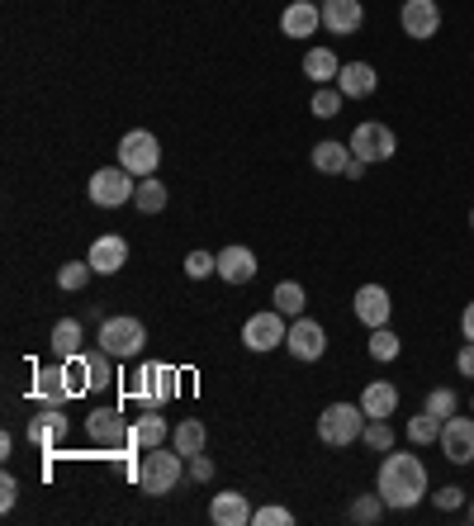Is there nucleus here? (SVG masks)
<instances>
[{
	"mask_svg": "<svg viewBox=\"0 0 474 526\" xmlns=\"http://www.w3.org/2000/svg\"><path fill=\"white\" fill-rule=\"evenodd\" d=\"M399 351H403L399 332H389V327H370V361L389 365V361H399Z\"/></svg>",
	"mask_w": 474,
	"mask_h": 526,
	"instance_id": "7c9ffc66",
	"label": "nucleus"
},
{
	"mask_svg": "<svg viewBox=\"0 0 474 526\" xmlns=\"http://www.w3.org/2000/svg\"><path fill=\"white\" fill-rule=\"evenodd\" d=\"M128 399H138L143 408H162V394H157V365H143L128 375Z\"/></svg>",
	"mask_w": 474,
	"mask_h": 526,
	"instance_id": "cd10ccee",
	"label": "nucleus"
},
{
	"mask_svg": "<svg viewBox=\"0 0 474 526\" xmlns=\"http://www.w3.org/2000/svg\"><path fill=\"white\" fill-rule=\"evenodd\" d=\"M181 375H176V370H171V365H157V394H162V403H171L176 399V394H181Z\"/></svg>",
	"mask_w": 474,
	"mask_h": 526,
	"instance_id": "79ce46f5",
	"label": "nucleus"
},
{
	"mask_svg": "<svg viewBox=\"0 0 474 526\" xmlns=\"http://www.w3.org/2000/svg\"><path fill=\"white\" fill-rule=\"evenodd\" d=\"M313 171H323V176H347L351 166V147L337 143V138H323V143H313Z\"/></svg>",
	"mask_w": 474,
	"mask_h": 526,
	"instance_id": "5701e85b",
	"label": "nucleus"
},
{
	"mask_svg": "<svg viewBox=\"0 0 474 526\" xmlns=\"http://www.w3.org/2000/svg\"><path fill=\"white\" fill-rule=\"evenodd\" d=\"M361 408H365V418H394L399 413V384L370 380L361 394Z\"/></svg>",
	"mask_w": 474,
	"mask_h": 526,
	"instance_id": "412c9836",
	"label": "nucleus"
},
{
	"mask_svg": "<svg viewBox=\"0 0 474 526\" xmlns=\"http://www.w3.org/2000/svg\"><path fill=\"white\" fill-rule=\"evenodd\" d=\"M351 313H356V323L361 327H389L394 299H389L384 285H361V290L351 294Z\"/></svg>",
	"mask_w": 474,
	"mask_h": 526,
	"instance_id": "f8f14e48",
	"label": "nucleus"
},
{
	"mask_svg": "<svg viewBox=\"0 0 474 526\" xmlns=\"http://www.w3.org/2000/svg\"><path fill=\"white\" fill-rule=\"evenodd\" d=\"M422 408H427V413H432V418H451V413H456L460 408V399H456V389H432V394H427V403H422Z\"/></svg>",
	"mask_w": 474,
	"mask_h": 526,
	"instance_id": "4c0bfd02",
	"label": "nucleus"
},
{
	"mask_svg": "<svg viewBox=\"0 0 474 526\" xmlns=\"http://www.w3.org/2000/svg\"><path fill=\"white\" fill-rule=\"evenodd\" d=\"M157 162H162V143H157V133H147V128H133L124 133V143H119V166H124L128 176H157Z\"/></svg>",
	"mask_w": 474,
	"mask_h": 526,
	"instance_id": "423d86ee",
	"label": "nucleus"
},
{
	"mask_svg": "<svg viewBox=\"0 0 474 526\" xmlns=\"http://www.w3.org/2000/svg\"><path fill=\"white\" fill-rule=\"evenodd\" d=\"M427 498H432V508H437V512L465 508V489H456V484H446V489H437V493H427Z\"/></svg>",
	"mask_w": 474,
	"mask_h": 526,
	"instance_id": "ea45409f",
	"label": "nucleus"
},
{
	"mask_svg": "<svg viewBox=\"0 0 474 526\" xmlns=\"http://www.w3.org/2000/svg\"><path fill=\"white\" fill-rule=\"evenodd\" d=\"M318 5H323V0H318Z\"/></svg>",
	"mask_w": 474,
	"mask_h": 526,
	"instance_id": "3c124183",
	"label": "nucleus"
},
{
	"mask_svg": "<svg viewBox=\"0 0 474 526\" xmlns=\"http://www.w3.org/2000/svg\"><path fill=\"white\" fill-rule=\"evenodd\" d=\"M285 351H290L294 361H323L328 356V327L318 323V318H294L290 323V337H285Z\"/></svg>",
	"mask_w": 474,
	"mask_h": 526,
	"instance_id": "1a4fd4ad",
	"label": "nucleus"
},
{
	"mask_svg": "<svg viewBox=\"0 0 474 526\" xmlns=\"http://www.w3.org/2000/svg\"><path fill=\"white\" fill-rule=\"evenodd\" d=\"M290 337V323H285V313L280 309H266V313H252L247 323H242V346L247 351H275V346H285Z\"/></svg>",
	"mask_w": 474,
	"mask_h": 526,
	"instance_id": "0eeeda50",
	"label": "nucleus"
},
{
	"mask_svg": "<svg viewBox=\"0 0 474 526\" xmlns=\"http://www.w3.org/2000/svg\"><path fill=\"white\" fill-rule=\"evenodd\" d=\"M375 86H380V72H375L370 62H342L337 91L347 95V100H365V95H375Z\"/></svg>",
	"mask_w": 474,
	"mask_h": 526,
	"instance_id": "6ab92c4d",
	"label": "nucleus"
},
{
	"mask_svg": "<svg viewBox=\"0 0 474 526\" xmlns=\"http://www.w3.org/2000/svg\"><path fill=\"white\" fill-rule=\"evenodd\" d=\"M133 190H138V176H128L124 166H105V171H95L91 185H86L91 204H100V209H119V204H128L133 200Z\"/></svg>",
	"mask_w": 474,
	"mask_h": 526,
	"instance_id": "6e6552de",
	"label": "nucleus"
},
{
	"mask_svg": "<svg viewBox=\"0 0 474 526\" xmlns=\"http://www.w3.org/2000/svg\"><path fill=\"white\" fill-rule=\"evenodd\" d=\"M86 436L95 446H105V451H119V446H128L133 427L124 422L119 408H95V413H86Z\"/></svg>",
	"mask_w": 474,
	"mask_h": 526,
	"instance_id": "9d476101",
	"label": "nucleus"
},
{
	"mask_svg": "<svg viewBox=\"0 0 474 526\" xmlns=\"http://www.w3.org/2000/svg\"><path fill=\"white\" fill-rule=\"evenodd\" d=\"M323 29V5L318 0H290L280 15V34L285 38H313Z\"/></svg>",
	"mask_w": 474,
	"mask_h": 526,
	"instance_id": "4468645a",
	"label": "nucleus"
},
{
	"mask_svg": "<svg viewBox=\"0 0 474 526\" xmlns=\"http://www.w3.org/2000/svg\"><path fill=\"white\" fill-rule=\"evenodd\" d=\"M252 517H256L252 498H247V493H237V489L214 493V503H209V522H214V526H252Z\"/></svg>",
	"mask_w": 474,
	"mask_h": 526,
	"instance_id": "f3484780",
	"label": "nucleus"
},
{
	"mask_svg": "<svg viewBox=\"0 0 474 526\" xmlns=\"http://www.w3.org/2000/svg\"><path fill=\"white\" fill-rule=\"evenodd\" d=\"M133 204H138V214H162L166 209V185L157 176H143L138 190H133Z\"/></svg>",
	"mask_w": 474,
	"mask_h": 526,
	"instance_id": "c756f323",
	"label": "nucleus"
},
{
	"mask_svg": "<svg viewBox=\"0 0 474 526\" xmlns=\"http://www.w3.org/2000/svg\"><path fill=\"white\" fill-rule=\"evenodd\" d=\"M470 228H474V214H470Z\"/></svg>",
	"mask_w": 474,
	"mask_h": 526,
	"instance_id": "8fccbe9b",
	"label": "nucleus"
},
{
	"mask_svg": "<svg viewBox=\"0 0 474 526\" xmlns=\"http://www.w3.org/2000/svg\"><path fill=\"white\" fill-rule=\"evenodd\" d=\"M15 503H19V479L15 474H5V479H0V508L10 512Z\"/></svg>",
	"mask_w": 474,
	"mask_h": 526,
	"instance_id": "c03bdc74",
	"label": "nucleus"
},
{
	"mask_svg": "<svg viewBox=\"0 0 474 526\" xmlns=\"http://www.w3.org/2000/svg\"><path fill=\"white\" fill-rule=\"evenodd\" d=\"M86 261L95 266V275H119L128 266V242L119 233H105L91 242V252H86Z\"/></svg>",
	"mask_w": 474,
	"mask_h": 526,
	"instance_id": "a211bd4d",
	"label": "nucleus"
},
{
	"mask_svg": "<svg viewBox=\"0 0 474 526\" xmlns=\"http://www.w3.org/2000/svg\"><path fill=\"white\" fill-rule=\"evenodd\" d=\"M365 408L361 403H332L323 408V418H318V441L332 446V451H342V446H356L365 436Z\"/></svg>",
	"mask_w": 474,
	"mask_h": 526,
	"instance_id": "7ed1b4c3",
	"label": "nucleus"
},
{
	"mask_svg": "<svg viewBox=\"0 0 474 526\" xmlns=\"http://www.w3.org/2000/svg\"><path fill=\"white\" fill-rule=\"evenodd\" d=\"M29 394H34L38 403H67V399H72L67 365H43V370H34V384H29Z\"/></svg>",
	"mask_w": 474,
	"mask_h": 526,
	"instance_id": "aec40b11",
	"label": "nucleus"
},
{
	"mask_svg": "<svg viewBox=\"0 0 474 526\" xmlns=\"http://www.w3.org/2000/svg\"><path fill=\"white\" fill-rule=\"evenodd\" d=\"M91 275H95L91 261H67V266L57 271V290H67V294L86 290V285H91Z\"/></svg>",
	"mask_w": 474,
	"mask_h": 526,
	"instance_id": "f704fd0d",
	"label": "nucleus"
},
{
	"mask_svg": "<svg viewBox=\"0 0 474 526\" xmlns=\"http://www.w3.org/2000/svg\"><path fill=\"white\" fill-rule=\"evenodd\" d=\"M185 275H190V280H209V275H219V256L214 252H190L185 256Z\"/></svg>",
	"mask_w": 474,
	"mask_h": 526,
	"instance_id": "58836bf2",
	"label": "nucleus"
},
{
	"mask_svg": "<svg viewBox=\"0 0 474 526\" xmlns=\"http://www.w3.org/2000/svg\"><path fill=\"white\" fill-rule=\"evenodd\" d=\"M204 441H209V427H204L200 418H181L176 427H171V446H176L185 460H190V455H200Z\"/></svg>",
	"mask_w": 474,
	"mask_h": 526,
	"instance_id": "a878e982",
	"label": "nucleus"
},
{
	"mask_svg": "<svg viewBox=\"0 0 474 526\" xmlns=\"http://www.w3.org/2000/svg\"><path fill=\"white\" fill-rule=\"evenodd\" d=\"M181 465H185V455L176 451V446H171V451H166V446H152V451L143 455V465H138V479H133V484H138L147 498H166V493L181 484Z\"/></svg>",
	"mask_w": 474,
	"mask_h": 526,
	"instance_id": "f03ea898",
	"label": "nucleus"
},
{
	"mask_svg": "<svg viewBox=\"0 0 474 526\" xmlns=\"http://www.w3.org/2000/svg\"><path fill=\"white\" fill-rule=\"evenodd\" d=\"M86 356V380H91V389H105V384L114 380V356L100 346V351H81Z\"/></svg>",
	"mask_w": 474,
	"mask_h": 526,
	"instance_id": "473e14b6",
	"label": "nucleus"
},
{
	"mask_svg": "<svg viewBox=\"0 0 474 526\" xmlns=\"http://www.w3.org/2000/svg\"><path fill=\"white\" fill-rule=\"evenodd\" d=\"M342 105H347V95L337 91V81H332V86H318V91H313V100H309L313 119H337V114H342Z\"/></svg>",
	"mask_w": 474,
	"mask_h": 526,
	"instance_id": "2f4dec72",
	"label": "nucleus"
},
{
	"mask_svg": "<svg viewBox=\"0 0 474 526\" xmlns=\"http://www.w3.org/2000/svg\"><path fill=\"white\" fill-rule=\"evenodd\" d=\"M347 147H351L356 162L380 166V162H389V157L399 152V138H394V128L389 124H356L351 128V138H347Z\"/></svg>",
	"mask_w": 474,
	"mask_h": 526,
	"instance_id": "39448f33",
	"label": "nucleus"
},
{
	"mask_svg": "<svg viewBox=\"0 0 474 526\" xmlns=\"http://www.w3.org/2000/svg\"><path fill=\"white\" fill-rule=\"evenodd\" d=\"M384 498L380 493H361V498H356V503H351V522H361V526H375L384 517Z\"/></svg>",
	"mask_w": 474,
	"mask_h": 526,
	"instance_id": "c9c22d12",
	"label": "nucleus"
},
{
	"mask_svg": "<svg viewBox=\"0 0 474 526\" xmlns=\"http://www.w3.org/2000/svg\"><path fill=\"white\" fill-rule=\"evenodd\" d=\"M399 24H403V34L408 38L427 43V38H437V29H441V5L437 0H403Z\"/></svg>",
	"mask_w": 474,
	"mask_h": 526,
	"instance_id": "9b49d317",
	"label": "nucleus"
},
{
	"mask_svg": "<svg viewBox=\"0 0 474 526\" xmlns=\"http://www.w3.org/2000/svg\"><path fill=\"white\" fill-rule=\"evenodd\" d=\"M166 436H171V427H166L162 413H157V408H143V418L133 422V436H128V446H138V451H152V446H166Z\"/></svg>",
	"mask_w": 474,
	"mask_h": 526,
	"instance_id": "b1692460",
	"label": "nucleus"
},
{
	"mask_svg": "<svg viewBox=\"0 0 474 526\" xmlns=\"http://www.w3.org/2000/svg\"><path fill=\"white\" fill-rule=\"evenodd\" d=\"M408 441H413V446H437L441 441V418H432V413L422 408L418 418H408Z\"/></svg>",
	"mask_w": 474,
	"mask_h": 526,
	"instance_id": "72a5a7b5",
	"label": "nucleus"
},
{
	"mask_svg": "<svg viewBox=\"0 0 474 526\" xmlns=\"http://www.w3.org/2000/svg\"><path fill=\"white\" fill-rule=\"evenodd\" d=\"M190 479H195V484H209V479H214V460H209V455H190Z\"/></svg>",
	"mask_w": 474,
	"mask_h": 526,
	"instance_id": "37998d69",
	"label": "nucleus"
},
{
	"mask_svg": "<svg viewBox=\"0 0 474 526\" xmlns=\"http://www.w3.org/2000/svg\"><path fill=\"white\" fill-rule=\"evenodd\" d=\"M460 337H465V342H474V299L465 304V313H460Z\"/></svg>",
	"mask_w": 474,
	"mask_h": 526,
	"instance_id": "49530a36",
	"label": "nucleus"
},
{
	"mask_svg": "<svg viewBox=\"0 0 474 526\" xmlns=\"http://www.w3.org/2000/svg\"><path fill=\"white\" fill-rule=\"evenodd\" d=\"M252 522H256V526H290V522H294V512H290V508H280V503H266V508H256Z\"/></svg>",
	"mask_w": 474,
	"mask_h": 526,
	"instance_id": "a19ab883",
	"label": "nucleus"
},
{
	"mask_svg": "<svg viewBox=\"0 0 474 526\" xmlns=\"http://www.w3.org/2000/svg\"><path fill=\"white\" fill-rule=\"evenodd\" d=\"M361 24H365V5H361V0H323V29H328L332 38L361 34Z\"/></svg>",
	"mask_w": 474,
	"mask_h": 526,
	"instance_id": "2eb2a0df",
	"label": "nucleus"
},
{
	"mask_svg": "<svg viewBox=\"0 0 474 526\" xmlns=\"http://www.w3.org/2000/svg\"><path fill=\"white\" fill-rule=\"evenodd\" d=\"M342 72V57L332 53V48H309L304 53V76H309L313 86H332Z\"/></svg>",
	"mask_w": 474,
	"mask_h": 526,
	"instance_id": "393cba45",
	"label": "nucleus"
},
{
	"mask_svg": "<svg viewBox=\"0 0 474 526\" xmlns=\"http://www.w3.org/2000/svg\"><path fill=\"white\" fill-rule=\"evenodd\" d=\"M62 408H67V403H48V408H43V413L29 422V441H34V446H43V451H53V446H57V436L67 432Z\"/></svg>",
	"mask_w": 474,
	"mask_h": 526,
	"instance_id": "4be33fe9",
	"label": "nucleus"
},
{
	"mask_svg": "<svg viewBox=\"0 0 474 526\" xmlns=\"http://www.w3.org/2000/svg\"><path fill=\"white\" fill-rule=\"evenodd\" d=\"M441 455H446V460H451V465H470L474 460V418H456V413H451V418L441 422Z\"/></svg>",
	"mask_w": 474,
	"mask_h": 526,
	"instance_id": "ddd939ff",
	"label": "nucleus"
},
{
	"mask_svg": "<svg viewBox=\"0 0 474 526\" xmlns=\"http://www.w3.org/2000/svg\"><path fill=\"white\" fill-rule=\"evenodd\" d=\"M375 493L384 498L389 512H413L427 498V465L408 451H384L380 474H375Z\"/></svg>",
	"mask_w": 474,
	"mask_h": 526,
	"instance_id": "f257e3e1",
	"label": "nucleus"
},
{
	"mask_svg": "<svg viewBox=\"0 0 474 526\" xmlns=\"http://www.w3.org/2000/svg\"><path fill=\"white\" fill-rule=\"evenodd\" d=\"M53 356L57 361L81 356V318H62V323H53Z\"/></svg>",
	"mask_w": 474,
	"mask_h": 526,
	"instance_id": "c85d7f7f",
	"label": "nucleus"
},
{
	"mask_svg": "<svg viewBox=\"0 0 474 526\" xmlns=\"http://www.w3.org/2000/svg\"><path fill=\"white\" fill-rule=\"evenodd\" d=\"M100 346L110 351L114 361H133V356H143V346H147L143 318H133V313H114V318H100Z\"/></svg>",
	"mask_w": 474,
	"mask_h": 526,
	"instance_id": "20e7f679",
	"label": "nucleus"
},
{
	"mask_svg": "<svg viewBox=\"0 0 474 526\" xmlns=\"http://www.w3.org/2000/svg\"><path fill=\"white\" fill-rule=\"evenodd\" d=\"M470 522H474V498H470Z\"/></svg>",
	"mask_w": 474,
	"mask_h": 526,
	"instance_id": "09e8293b",
	"label": "nucleus"
},
{
	"mask_svg": "<svg viewBox=\"0 0 474 526\" xmlns=\"http://www.w3.org/2000/svg\"><path fill=\"white\" fill-rule=\"evenodd\" d=\"M256 271H261V266H256L252 247L233 242V247H223V252H219V280H223V285H252Z\"/></svg>",
	"mask_w": 474,
	"mask_h": 526,
	"instance_id": "dca6fc26",
	"label": "nucleus"
},
{
	"mask_svg": "<svg viewBox=\"0 0 474 526\" xmlns=\"http://www.w3.org/2000/svg\"><path fill=\"white\" fill-rule=\"evenodd\" d=\"M456 370L465 375V380H474V342H465V346L456 351Z\"/></svg>",
	"mask_w": 474,
	"mask_h": 526,
	"instance_id": "a18cd8bd",
	"label": "nucleus"
},
{
	"mask_svg": "<svg viewBox=\"0 0 474 526\" xmlns=\"http://www.w3.org/2000/svg\"><path fill=\"white\" fill-rule=\"evenodd\" d=\"M370 451H394V427H389V418H370L365 422V436H361Z\"/></svg>",
	"mask_w": 474,
	"mask_h": 526,
	"instance_id": "e433bc0d",
	"label": "nucleus"
},
{
	"mask_svg": "<svg viewBox=\"0 0 474 526\" xmlns=\"http://www.w3.org/2000/svg\"><path fill=\"white\" fill-rule=\"evenodd\" d=\"M365 176V162H356V157H351V166H347V181H361Z\"/></svg>",
	"mask_w": 474,
	"mask_h": 526,
	"instance_id": "de8ad7c7",
	"label": "nucleus"
},
{
	"mask_svg": "<svg viewBox=\"0 0 474 526\" xmlns=\"http://www.w3.org/2000/svg\"><path fill=\"white\" fill-rule=\"evenodd\" d=\"M271 309H280L285 318H304V309H309V294H304V285L299 280H280L271 294Z\"/></svg>",
	"mask_w": 474,
	"mask_h": 526,
	"instance_id": "bb28decb",
	"label": "nucleus"
}]
</instances>
